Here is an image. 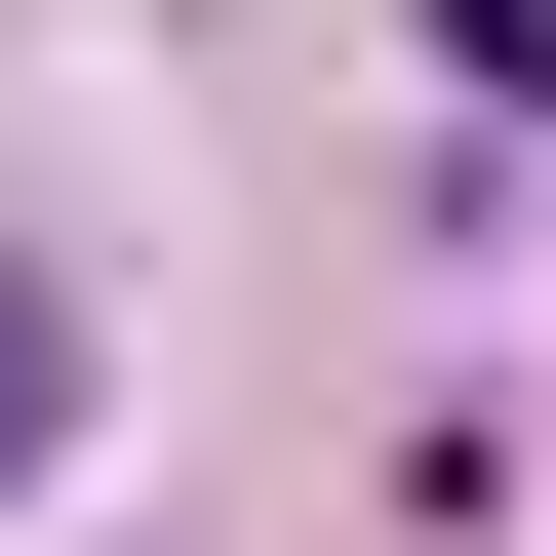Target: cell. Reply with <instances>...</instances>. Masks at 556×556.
<instances>
[{
    "instance_id": "obj_1",
    "label": "cell",
    "mask_w": 556,
    "mask_h": 556,
    "mask_svg": "<svg viewBox=\"0 0 556 556\" xmlns=\"http://www.w3.org/2000/svg\"><path fill=\"white\" fill-rule=\"evenodd\" d=\"M40 397H80V358H40V318H0V438H40Z\"/></svg>"
}]
</instances>
